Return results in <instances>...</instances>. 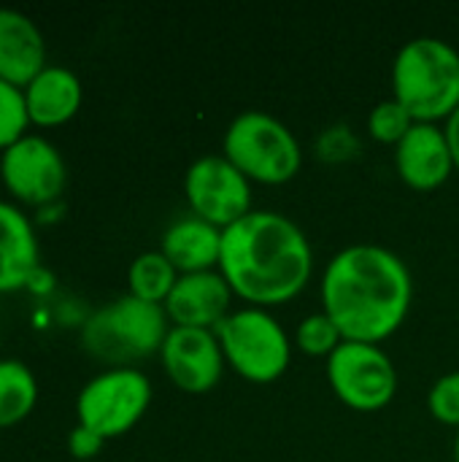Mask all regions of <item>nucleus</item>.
Masks as SVG:
<instances>
[{"label": "nucleus", "mask_w": 459, "mask_h": 462, "mask_svg": "<svg viewBox=\"0 0 459 462\" xmlns=\"http://www.w3.org/2000/svg\"><path fill=\"white\" fill-rule=\"evenodd\" d=\"M411 300V271L387 246L352 244L322 276V311L346 341L381 344L406 322Z\"/></svg>", "instance_id": "f257e3e1"}, {"label": "nucleus", "mask_w": 459, "mask_h": 462, "mask_svg": "<svg viewBox=\"0 0 459 462\" xmlns=\"http://www.w3.org/2000/svg\"><path fill=\"white\" fill-rule=\"evenodd\" d=\"M314 271V252L298 222L279 211H252L222 230L219 273L233 295L257 309L298 298Z\"/></svg>", "instance_id": "f03ea898"}, {"label": "nucleus", "mask_w": 459, "mask_h": 462, "mask_svg": "<svg viewBox=\"0 0 459 462\" xmlns=\"http://www.w3.org/2000/svg\"><path fill=\"white\" fill-rule=\"evenodd\" d=\"M392 97L414 122L449 119L459 108V51L433 35L403 43L392 62Z\"/></svg>", "instance_id": "7ed1b4c3"}, {"label": "nucleus", "mask_w": 459, "mask_h": 462, "mask_svg": "<svg viewBox=\"0 0 459 462\" xmlns=\"http://www.w3.org/2000/svg\"><path fill=\"white\" fill-rule=\"evenodd\" d=\"M168 322L170 319L162 306L146 303L127 292L97 309L84 322L81 341L92 357L114 368H130L135 360L160 355L170 333Z\"/></svg>", "instance_id": "20e7f679"}, {"label": "nucleus", "mask_w": 459, "mask_h": 462, "mask_svg": "<svg viewBox=\"0 0 459 462\" xmlns=\"http://www.w3.org/2000/svg\"><path fill=\"white\" fill-rule=\"evenodd\" d=\"M222 154L257 184H287L303 165L295 133L265 111L238 114L225 130Z\"/></svg>", "instance_id": "39448f33"}, {"label": "nucleus", "mask_w": 459, "mask_h": 462, "mask_svg": "<svg viewBox=\"0 0 459 462\" xmlns=\"http://www.w3.org/2000/svg\"><path fill=\"white\" fill-rule=\"evenodd\" d=\"M225 363L252 384H271L281 379L292 360V344L284 325L257 306L230 311L214 328Z\"/></svg>", "instance_id": "423d86ee"}, {"label": "nucleus", "mask_w": 459, "mask_h": 462, "mask_svg": "<svg viewBox=\"0 0 459 462\" xmlns=\"http://www.w3.org/2000/svg\"><path fill=\"white\" fill-rule=\"evenodd\" d=\"M151 403V382L135 368H111L95 376L76 401L78 425L103 441L130 433Z\"/></svg>", "instance_id": "0eeeda50"}, {"label": "nucleus", "mask_w": 459, "mask_h": 462, "mask_svg": "<svg viewBox=\"0 0 459 462\" xmlns=\"http://www.w3.org/2000/svg\"><path fill=\"white\" fill-rule=\"evenodd\" d=\"M327 382L354 411H381L398 393V371L379 344L344 341L327 357Z\"/></svg>", "instance_id": "6e6552de"}, {"label": "nucleus", "mask_w": 459, "mask_h": 462, "mask_svg": "<svg viewBox=\"0 0 459 462\" xmlns=\"http://www.w3.org/2000/svg\"><path fill=\"white\" fill-rule=\"evenodd\" d=\"M184 195L192 214L219 230L252 214V181L225 154L197 157L187 168Z\"/></svg>", "instance_id": "1a4fd4ad"}, {"label": "nucleus", "mask_w": 459, "mask_h": 462, "mask_svg": "<svg viewBox=\"0 0 459 462\" xmlns=\"http://www.w3.org/2000/svg\"><path fill=\"white\" fill-rule=\"evenodd\" d=\"M0 179L8 195L27 206H46L65 189V160L41 135H24L0 154Z\"/></svg>", "instance_id": "9d476101"}, {"label": "nucleus", "mask_w": 459, "mask_h": 462, "mask_svg": "<svg viewBox=\"0 0 459 462\" xmlns=\"http://www.w3.org/2000/svg\"><path fill=\"white\" fill-rule=\"evenodd\" d=\"M160 360L168 379L187 395L211 393L222 382L227 365L216 333L197 328H170Z\"/></svg>", "instance_id": "9b49d317"}, {"label": "nucleus", "mask_w": 459, "mask_h": 462, "mask_svg": "<svg viewBox=\"0 0 459 462\" xmlns=\"http://www.w3.org/2000/svg\"><path fill=\"white\" fill-rule=\"evenodd\" d=\"M395 168L400 179L419 192L438 189L457 171L446 130L430 122H417L395 146Z\"/></svg>", "instance_id": "f8f14e48"}, {"label": "nucleus", "mask_w": 459, "mask_h": 462, "mask_svg": "<svg viewBox=\"0 0 459 462\" xmlns=\"http://www.w3.org/2000/svg\"><path fill=\"white\" fill-rule=\"evenodd\" d=\"M233 303V290L219 271L184 273L179 276L173 292L162 303L173 328H197L214 330L227 314Z\"/></svg>", "instance_id": "ddd939ff"}, {"label": "nucleus", "mask_w": 459, "mask_h": 462, "mask_svg": "<svg viewBox=\"0 0 459 462\" xmlns=\"http://www.w3.org/2000/svg\"><path fill=\"white\" fill-rule=\"evenodd\" d=\"M46 68V43L30 16L0 8V79L24 89Z\"/></svg>", "instance_id": "4468645a"}, {"label": "nucleus", "mask_w": 459, "mask_h": 462, "mask_svg": "<svg viewBox=\"0 0 459 462\" xmlns=\"http://www.w3.org/2000/svg\"><path fill=\"white\" fill-rule=\"evenodd\" d=\"M27 116L38 127H57L73 119L81 108V81L62 65H46L24 89Z\"/></svg>", "instance_id": "2eb2a0df"}, {"label": "nucleus", "mask_w": 459, "mask_h": 462, "mask_svg": "<svg viewBox=\"0 0 459 462\" xmlns=\"http://www.w3.org/2000/svg\"><path fill=\"white\" fill-rule=\"evenodd\" d=\"M160 252L170 260V265L184 273H203V271H219L222 257V230L200 217H184L176 219L160 244Z\"/></svg>", "instance_id": "dca6fc26"}, {"label": "nucleus", "mask_w": 459, "mask_h": 462, "mask_svg": "<svg viewBox=\"0 0 459 462\" xmlns=\"http://www.w3.org/2000/svg\"><path fill=\"white\" fill-rule=\"evenodd\" d=\"M38 268V241L30 219L0 200V292L22 290Z\"/></svg>", "instance_id": "f3484780"}, {"label": "nucleus", "mask_w": 459, "mask_h": 462, "mask_svg": "<svg viewBox=\"0 0 459 462\" xmlns=\"http://www.w3.org/2000/svg\"><path fill=\"white\" fill-rule=\"evenodd\" d=\"M38 401V382L19 360H0V430L19 425Z\"/></svg>", "instance_id": "a211bd4d"}, {"label": "nucleus", "mask_w": 459, "mask_h": 462, "mask_svg": "<svg viewBox=\"0 0 459 462\" xmlns=\"http://www.w3.org/2000/svg\"><path fill=\"white\" fill-rule=\"evenodd\" d=\"M176 282H179V271L170 265V260L162 252L138 254L127 271L130 295L141 298L146 303H157V306H162L168 300Z\"/></svg>", "instance_id": "6ab92c4d"}, {"label": "nucleus", "mask_w": 459, "mask_h": 462, "mask_svg": "<svg viewBox=\"0 0 459 462\" xmlns=\"http://www.w3.org/2000/svg\"><path fill=\"white\" fill-rule=\"evenodd\" d=\"M344 341H346L344 333L338 330V325L325 311L308 314L295 330V344L308 357H330Z\"/></svg>", "instance_id": "aec40b11"}, {"label": "nucleus", "mask_w": 459, "mask_h": 462, "mask_svg": "<svg viewBox=\"0 0 459 462\" xmlns=\"http://www.w3.org/2000/svg\"><path fill=\"white\" fill-rule=\"evenodd\" d=\"M414 125H417L414 116L395 97H387V100L376 103L373 111H371V116H368L371 135L379 143H390V146H398Z\"/></svg>", "instance_id": "412c9836"}, {"label": "nucleus", "mask_w": 459, "mask_h": 462, "mask_svg": "<svg viewBox=\"0 0 459 462\" xmlns=\"http://www.w3.org/2000/svg\"><path fill=\"white\" fill-rule=\"evenodd\" d=\"M27 125L30 116L24 106V92L0 79V152H5L19 138H24Z\"/></svg>", "instance_id": "4be33fe9"}, {"label": "nucleus", "mask_w": 459, "mask_h": 462, "mask_svg": "<svg viewBox=\"0 0 459 462\" xmlns=\"http://www.w3.org/2000/svg\"><path fill=\"white\" fill-rule=\"evenodd\" d=\"M427 409L441 425L459 430V371L444 374L427 393Z\"/></svg>", "instance_id": "5701e85b"}, {"label": "nucleus", "mask_w": 459, "mask_h": 462, "mask_svg": "<svg viewBox=\"0 0 459 462\" xmlns=\"http://www.w3.org/2000/svg\"><path fill=\"white\" fill-rule=\"evenodd\" d=\"M317 154L327 162H346L360 154V138L344 125L327 127L317 138Z\"/></svg>", "instance_id": "b1692460"}, {"label": "nucleus", "mask_w": 459, "mask_h": 462, "mask_svg": "<svg viewBox=\"0 0 459 462\" xmlns=\"http://www.w3.org/2000/svg\"><path fill=\"white\" fill-rule=\"evenodd\" d=\"M103 444L106 441L97 433H92L89 428H84V425H76L70 430V436H68V452L76 460H92V457H97L100 449H103Z\"/></svg>", "instance_id": "393cba45"}, {"label": "nucleus", "mask_w": 459, "mask_h": 462, "mask_svg": "<svg viewBox=\"0 0 459 462\" xmlns=\"http://www.w3.org/2000/svg\"><path fill=\"white\" fill-rule=\"evenodd\" d=\"M446 138H449V146H452V157H454V168L459 171V108L446 119Z\"/></svg>", "instance_id": "a878e982"}, {"label": "nucleus", "mask_w": 459, "mask_h": 462, "mask_svg": "<svg viewBox=\"0 0 459 462\" xmlns=\"http://www.w3.org/2000/svg\"><path fill=\"white\" fill-rule=\"evenodd\" d=\"M454 462H459V430H457V439H454Z\"/></svg>", "instance_id": "bb28decb"}]
</instances>
